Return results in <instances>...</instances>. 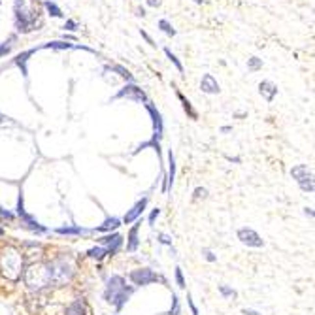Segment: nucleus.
Masks as SVG:
<instances>
[{
  "mask_svg": "<svg viewBox=\"0 0 315 315\" xmlns=\"http://www.w3.org/2000/svg\"><path fill=\"white\" fill-rule=\"evenodd\" d=\"M136 292L134 285H129L127 279L123 276H111L106 279V287H104V300L108 304H111L117 312H121L123 308L127 306V302L131 300Z\"/></svg>",
  "mask_w": 315,
  "mask_h": 315,
  "instance_id": "obj_1",
  "label": "nucleus"
},
{
  "mask_svg": "<svg viewBox=\"0 0 315 315\" xmlns=\"http://www.w3.org/2000/svg\"><path fill=\"white\" fill-rule=\"evenodd\" d=\"M48 276H49V287H59L68 283L74 278V262L66 257H59V259H53L49 261L48 264Z\"/></svg>",
  "mask_w": 315,
  "mask_h": 315,
  "instance_id": "obj_2",
  "label": "nucleus"
},
{
  "mask_svg": "<svg viewBox=\"0 0 315 315\" xmlns=\"http://www.w3.org/2000/svg\"><path fill=\"white\" fill-rule=\"evenodd\" d=\"M13 26L19 34H28L36 26V15L26 6L25 0L13 2Z\"/></svg>",
  "mask_w": 315,
  "mask_h": 315,
  "instance_id": "obj_3",
  "label": "nucleus"
},
{
  "mask_svg": "<svg viewBox=\"0 0 315 315\" xmlns=\"http://www.w3.org/2000/svg\"><path fill=\"white\" fill-rule=\"evenodd\" d=\"M0 270L4 274V278L17 281L21 278L23 272V257L15 247H6L0 255Z\"/></svg>",
  "mask_w": 315,
  "mask_h": 315,
  "instance_id": "obj_4",
  "label": "nucleus"
},
{
  "mask_svg": "<svg viewBox=\"0 0 315 315\" xmlns=\"http://www.w3.org/2000/svg\"><path fill=\"white\" fill-rule=\"evenodd\" d=\"M132 100V102H136V104H146V102H149V98H147L146 91L140 87V85L136 83H127L123 85L121 89L113 95V97L109 98V102H117V100Z\"/></svg>",
  "mask_w": 315,
  "mask_h": 315,
  "instance_id": "obj_5",
  "label": "nucleus"
},
{
  "mask_svg": "<svg viewBox=\"0 0 315 315\" xmlns=\"http://www.w3.org/2000/svg\"><path fill=\"white\" fill-rule=\"evenodd\" d=\"M292 180L298 183V187L302 189L304 193H314L315 191V182H314V170L306 164H296L291 168Z\"/></svg>",
  "mask_w": 315,
  "mask_h": 315,
  "instance_id": "obj_6",
  "label": "nucleus"
},
{
  "mask_svg": "<svg viewBox=\"0 0 315 315\" xmlns=\"http://www.w3.org/2000/svg\"><path fill=\"white\" fill-rule=\"evenodd\" d=\"M129 279L134 283V287H146L151 283H166V279L153 272L151 268H136L129 274Z\"/></svg>",
  "mask_w": 315,
  "mask_h": 315,
  "instance_id": "obj_7",
  "label": "nucleus"
},
{
  "mask_svg": "<svg viewBox=\"0 0 315 315\" xmlns=\"http://www.w3.org/2000/svg\"><path fill=\"white\" fill-rule=\"evenodd\" d=\"M144 106H146L147 113H149V117H151V123H153V136H151V138L160 142L162 136H164V119H162V113L158 111V108L153 102H146Z\"/></svg>",
  "mask_w": 315,
  "mask_h": 315,
  "instance_id": "obj_8",
  "label": "nucleus"
},
{
  "mask_svg": "<svg viewBox=\"0 0 315 315\" xmlns=\"http://www.w3.org/2000/svg\"><path fill=\"white\" fill-rule=\"evenodd\" d=\"M238 240H240L243 245H247V247H255V249L264 247L262 236L257 231H253V229H247V227H243V229L238 231Z\"/></svg>",
  "mask_w": 315,
  "mask_h": 315,
  "instance_id": "obj_9",
  "label": "nucleus"
},
{
  "mask_svg": "<svg viewBox=\"0 0 315 315\" xmlns=\"http://www.w3.org/2000/svg\"><path fill=\"white\" fill-rule=\"evenodd\" d=\"M98 243L102 245V247H106L109 251V255H115L119 249H121L123 245V236L119 232H108V234H104V236H100L98 238Z\"/></svg>",
  "mask_w": 315,
  "mask_h": 315,
  "instance_id": "obj_10",
  "label": "nucleus"
},
{
  "mask_svg": "<svg viewBox=\"0 0 315 315\" xmlns=\"http://www.w3.org/2000/svg\"><path fill=\"white\" fill-rule=\"evenodd\" d=\"M147 202H149V196H144V198H140L136 204H134L127 213H125V217L121 219V223L125 225H131V223H136L138 219L144 215V211H146L147 208Z\"/></svg>",
  "mask_w": 315,
  "mask_h": 315,
  "instance_id": "obj_11",
  "label": "nucleus"
},
{
  "mask_svg": "<svg viewBox=\"0 0 315 315\" xmlns=\"http://www.w3.org/2000/svg\"><path fill=\"white\" fill-rule=\"evenodd\" d=\"M17 217L21 219V223H23V225L26 227V229H28V231L36 232V234H48V232H49L48 227H44V225H42V223H40V221H38L34 215H30V213H28L26 210H25L23 213H19Z\"/></svg>",
  "mask_w": 315,
  "mask_h": 315,
  "instance_id": "obj_12",
  "label": "nucleus"
},
{
  "mask_svg": "<svg viewBox=\"0 0 315 315\" xmlns=\"http://www.w3.org/2000/svg\"><path fill=\"white\" fill-rule=\"evenodd\" d=\"M38 49H42V46H38V48H30V49H26V51H21L19 55H15V59H13V64L15 66H19V70H21V74H23L25 78L28 76V61H30V57L36 53Z\"/></svg>",
  "mask_w": 315,
  "mask_h": 315,
  "instance_id": "obj_13",
  "label": "nucleus"
},
{
  "mask_svg": "<svg viewBox=\"0 0 315 315\" xmlns=\"http://www.w3.org/2000/svg\"><path fill=\"white\" fill-rule=\"evenodd\" d=\"M200 91L206 93V95H219L221 93V85L219 81L213 78V74H204L202 79H200Z\"/></svg>",
  "mask_w": 315,
  "mask_h": 315,
  "instance_id": "obj_14",
  "label": "nucleus"
},
{
  "mask_svg": "<svg viewBox=\"0 0 315 315\" xmlns=\"http://www.w3.org/2000/svg\"><path fill=\"white\" fill-rule=\"evenodd\" d=\"M259 95L264 98L268 104H272L274 98L278 97V85L274 83V81H270V79H262L259 83Z\"/></svg>",
  "mask_w": 315,
  "mask_h": 315,
  "instance_id": "obj_15",
  "label": "nucleus"
},
{
  "mask_svg": "<svg viewBox=\"0 0 315 315\" xmlns=\"http://www.w3.org/2000/svg\"><path fill=\"white\" fill-rule=\"evenodd\" d=\"M55 232L61 234V236H85V234H95L93 229H85V227H79V225L59 227V229H55Z\"/></svg>",
  "mask_w": 315,
  "mask_h": 315,
  "instance_id": "obj_16",
  "label": "nucleus"
},
{
  "mask_svg": "<svg viewBox=\"0 0 315 315\" xmlns=\"http://www.w3.org/2000/svg\"><path fill=\"white\" fill-rule=\"evenodd\" d=\"M140 227H142V219H138L132 225V229L129 231V234H127V251H131V253H134L138 249V245H140V240H138Z\"/></svg>",
  "mask_w": 315,
  "mask_h": 315,
  "instance_id": "obj_17",
  "label": "nucleus"
},
{
  "mask_svg": "<svg viewBox=\"0 0 315 315\" xmlns=\"http://www.w3.org/2000/svg\"><path fill=\"white\" fill-rule=\"evenodd\" d=\"M121 225L123 223L119 217H106L102 225H98V227L93 229V232H95V234H108V232H111V231H117Z\"/></svg>",
  "mask_w": 315,
  "mask_h": 315,
  "instance_id": "obj_18",
  "label": "nucleus"
},
{
  "mask_svg": "<svg viewBox=\"0 0 315 315\" xmlns=\"http://www.w3.org/2000/svg\"><path fill=\"white\" fill-rule=\"evenodd\" d=\"M174 93H176V97H178V100L182 102L183 111H185V113H187V115H189V117H191L193 121H196V119H198V111L194 109V106L191 104V100L185 97V95H183V93L180 91V89H178V87H174Z\"/></svg>",
  "mask_w": 315,
  "mask_h": 315,
  "instance_id": "obj_19",
  "label": "nucleus"
},
{
  "mask_svg": "<svg viewBox=\"0 0 315 315\" xmlns=\"http://www.w3.org/2000/svg\"><path fill=\"white\" fill-rule=\"evenodd\" d=\"M174 182H176V157L172 153V149L168 151V172L164 174V185H166V193L174 187Z\"/></svg>",
  "mask_w": 315,
  "mask_h": 315,
  "instance_id": "obj_20",
  "label": "nucleus"
},
{
  "mask_svg": "<svg viewBox=\"0 0 315 315\" xmlns=\"http://www.w3.org/2000/svg\"><path fill=\"white\" fill-rule=\"evenodd\" d=\"M87 314H89V310H87V304H85L83 298L74 300V302L68 304L66 310H64V315H87Z\"/></svg>",
  "mask_w": 315,
  "mask_h": 315,
  "instance_id": "obj_21",
  "label": "nucleus"
},
{
  "mask_svg": "<svg viewBox=\"0 0 315 315\" xmlns=\"http://www.w3.org/2000/svg\"><path fill=\"white\" fill-rule=\"evenodd\" d=\"M108 68L111 70V72H115L121 79H125L127 83H134V76L131 74V70L129 68H125L123 64H117V62H111V64H108Z\"/></svg>",
  "mask_w": 315,
  "mask_h": 315,
  "instance_id": "obj_22",
  "label": "nucleus"
},
{
  "mask_svg": "<svg viewBox=\"0 0 315 315\" xmlns=\"http://www.w3.org/2000/svg\"><path fill=\"white\" fill-rule=\"evenodd\" d=\"M42 49H55V51H68V49H74V44H70L68 40H55V42H48V44H42Z\"/></svg>",
  "mask_w": 315,
  "mask_h": 315,
  "instance_id": "obj_23",
  "label": "nucleus"
},
{
  "mask_svg": "<svg viewBox=\"0 0 315 315\" xmlns=\"http://www.w3.org/2000/svg\"><path fill=\"white\" fill-rule=\"evenodd\" d=\"M44 8H46V12H48L51 17H64L61 6H59L57 2H53V0H46V2H44Z\"/></svg>",
  "mask_w": 315,
  "mask_h": 315,
  "instance_id": "obj_24",
  "label": "nucleus"
},
{
  "mask_svg": "<svg viewBox=\"0 0 315 315\" xmlns=\"http://www.w3.org/2000/svg\"><path fill=\"white\" fill-rule=\"evenodd\" d=\"M109 251L106 247H102V245H97V247H91L89 251H87V257L89 259H95V261H102L104 257H108Z\"/></svg>",
  "mask_w": 315,
  "mask_h": 315,
  "instance_id": "obj_25",
  "label": "nucleus"
},
{
  "mask_svg": "<svg viewBox=\"0 0 315 315\" xmlns=\"http://www.w3.org/2000/svg\"><path fill=\"white\" fill-rule=\"evenodd\" d=\"M162 51H164V55L168 57V61L172 62V64H174L176 68H178V72H180V74L183 76V72H185V70H183V64H182V61L178 59V55H176V53H174V51H172L170 48H164Z\"/></svg>",
  "mask_w": 315,
  "mask_h": 315,
  "instance_id": "obj_26",
  "label": "nucleus"
},
{
  "mask_svg": "<svg viewBox=\"0 0 315 315\" xmlns=\"http://www.w3.org/2000/svg\"><path fill=\"white\" fill-rule=\"evenodd\" d=\"M219 294H221L225 300H236V298H238V291L229 287V285H219Z\"/></svg>",
  "mask_w": 315,
  "mask_h": 315,
  "instance_id": "obj_27",
  "label": "nucleus"
},
{
  "mask_svg": "<svg viewBox=\"0 0 315 315\" xmlns=\"http://www.w3.org/2000/svg\"><path fill=\"white\" fill-rule=\"evenodd\" d=\"M262 66H264V62L262 59H259V57H249L247 59V72H259V70H262Z\"/></svg>",
  "mask_w": 315,
  "mask_h": 315,
  "instance_id": "obj_28",
  "label": "nucleus"
},
{
  "mask_svg": "<svg viewBox=\"0 0 315 315\" xmlns=\"http://www.w3.org/2000/svg\"><path fill=\"white\" fill-rule=\"evenodd\" d=\"M158 28L166 34V36H170V38H174L178 32H176V28L172 26V23H170L168 19H158Z\"/></svg>",
  "mask_w": 315,
  "mask_h": 315,
  "instance_id": "obj_29",
  "label": "nucleus"
},
{
  "mask_svg": "<svg viewBox=\"0 0 315 315\" xmlns=\"http://www.w3.org/2000/svg\"><path fill=\"white\" fill-rule=\"evenodd\" d=\"M13 42H15V36H10L6 42L0 44V59H4L6 55H10L13 49Z\"/></svg>",
  "mask_w": 315,
  "mask_h": 315,
  "instance_id": "obj_30",
  "label": "nucleus"
},
{
  "mask_svg": "<svg viewBox=\"0 0 315 315\" xmlns=\"http://www.w3.org/2000/svg\"><path fill=\"white\" fill-rule=\"evenodd\" d=\"M166 315H182V306H180V298H178L176 292L172 294V308H170V312Z\"/></svg>",
  "mask_w": 315,
  "mask_h": 315,
  "instance_id": "obj_31",
  "label": "nucleus"
},
{
  "mask_svg": "<svg viewBox=\"0 0 315 315\" xmlns=\"http://www.w3.org/2000/svg\"><path fill=\"white\" fill-rule=\"evenodd\" d=\"M176 281H178V287H180V289H185V287H187L185 278H183V270L180 266H176Z\"/></svg>",
  "mask_w": 315,
  "mask_h": 315,
  "instance_id": "obj_32",
  "label": "nucleus"
},
{
  "mask_svg": "<svg viewBox=\"0 0 315 315\" xmlns=\"http://www.w3.org/2000/svg\"><path fill=\"white\" fill-rule=\"evenodd\" d=\"M158 243H162V245H168V247H172V236L170 234H166V232H158Z\"/></svg>",
  "mask_w": 315,
  "mask_h": 315,
  "instance_id": "obj_33",
  "label": "nucleus"
},
{
  "mask_svg": "<svg viewBox=\"0 0 315 315\" xmlns=\"http://www.w3.org/2000/svg\"><path fill=\"white\" fill-rule=\"evenodd\" d=\"M194 200H200V198H208V189L206 187H196L193 193Z\"/></svg>",
  "mask_w": 315,
  "mask_h": 315,
  "instance_id": "obj_34",
  "label": "nucleus"
},
{
  "mask_svg": "<svg viewBox=\"0 0 315 315\" xmlns=\"http://www.w3.org/2000/svg\"><path fill=\"white\" fill-rule=\"evenodd\" d=\"M158 215H160V208H153V210H151V213H149V217H147L149 227H153V225H155V221L158 219Z\"/></svg>",
  "mask_w": 315,
  "mask_h": 315,
  "instance_id": "obj_35",
  "label": "nucleus"
},
{
  "mask_svg": "<svg viewBox=\"0 0 315 315\" xmlns=\"http://www.w3.org/2000/svg\"><path fill=\"white\" fill-rule=\"evenodd\" d=\"M62 28H64V30H70V32H76V30H78V21H74V19H66Z\"/></svg>",
  "mask_w": 315,
  "mask_h": 315,
  "instance_id": "obj_36",
  "label": "nucleus"
},
{
  "mask_svg": "<svg viewBox=\"0 0 315 315\" xmlns=\"http://www.w3.org/2000/svg\"><path fill=\"white\" fill-rule=\"evenodd\" d=\"M202 255H204V259H206L208 262H215L217 261V255L213 253L211 249H202Z\"/></svg>",
  "mask_w": 315,
  "mask_h": 315,
  "instance_id": "obj_37",
  "label": "nucleus"
},
{
  "mask_svg": "<svg viewBox=\"0 0 315 315\" xmlns=\"http://www.w3.org/2000/svg\"><path fill=\"white\" fill-rule=\"evenodd\" d=\"M140 36L144 38V40H146L147 44H149V46H151V48H157V44H155V40H153V38L149 36V34H147L146 30H144V28H140Z\"/></svg>",
  "mask_w": 315,
  "mask_h": 315,
  "instance_id": "obj_38",
  "label": "nucleus"
},
{
  "mask_svg": "<svg viewBox=\"0 0 315 315\" xmlns=\"http://www.w3.org/2000/svg\"><path fill=\"white\" fill-rule=\"evenodd\" d=\"M0 219L13 221V219H15V213H12V211H8V210H2V208H0Z\"/></svg>",
  "mask_w": 315,
  "mask_h": 315,
  "instance_id": "obj_39",
  "label": "nucleus"
},
{
  "mask_svg": "<svg viewBox=\"0 0 315 315\" xmlns=\"http://www.w3.org/2000/svg\"><path fill=\"white\" fill-rule=\"evenodd\" d=\"M242 314L243 315H262L261 312H257V310H251V308H243Z\"/></svg>",
  "mask_w": 315,
  "mask_h": 315,
  "instance_id": "obj_40",
  "label": "nucleus"
},
{
  "mask_svg": "<svg viewBox=\"0 0 315 315\" xmlns=\"http://www.w3.org/2000/svg\"><path fill=\"white\" fill-rule=\"evenodd\" d=\"M146 4L149 6V8H158L162 2H160V0H146Z\"/></svg>",
  "mask_w": 315,
  "mask_h": 315,
  "instance_id": "obj_41",
  "label": "nucleus"
},
{
  "mask_svg": "<svg viewBox=\"0 0 315 315\" xmlns=\"http://www.w3.org/2000/svg\"><path fill=\"white\" fill-rule=\"evenodd\" d=\"M136 15H138V17H146V8H142V6L136 8Z\"/></svg>",
  "mask_w": 315,
  "mask_h": 315,
  "instance_id": "obj_42",
  "label": "nucleus"
},
{
  "mask_svg": "<svg viewBox=\"0 0 315 315\" xmlns=\"http://www.w3.org/2000/svg\"><path fill=\"white\" fill-rule=\"evenodd\" d=\"M219 132H221V134L232 132V127H229V125H227V127H221V129H219Z\"/></svg>",
  "mask_w": 315,
  "mask_h": 315,
  "instance_id": "obj_43",
  "label": "nucleus"
},
{
  "mask_svg": "<svg viewBox=\"0 0 315 315\" xmlns=\"http://www.w3.org/2000/svg\"><path fill=\"white\" fill-rule=\"evenodd\" d=\"M304 213L310 215V217H314V210H312V208H304Z\"/></svg>",
  "mask_w": 315,
  "mask_h": 315,
  "instance_id": "obj_44",
  "label": "nucleus"
},
{
  "mask_svg": "<svg viewBox=\"0 0 315 315\" xmlns=\"http://www.w3.org/2000/svg\"><path fill=\"white\" fill-rule=\"evenodd\" d=\"M227 158H229L231 162H240V158H238V157H227Z\"/></svg>",
  "mask_w": 315,
  "mask_h": 315,
  "instance_id": "obj_45",
  "label": "nucleus"
},
{
  "mask_svg": "<svg viewBox=\"0 0 315 315\" xmlns=\"http://www.w3.org/2000/svg\"><path fill=\"white\" fill-rule=\"evenodd\" d=\"M194 4H204V2H206V0H193Z\"/></svg>",
  "mask_w": 315,
  "mask_h": 315,
  "instance_id": "obj_46",
  "label": "nucleus"
},
{
  "mask_svg": "<svg viewBox=\"0 0 315 315\" xmlns=\"http://www.w3.org/2000/svg\"><path fill=\"white\" fill-rule=\"evenodd\" d=\"M4 234H6V231H4V229H2V227H0V238H2V236H4Z\"/></svg>",
  "mask_w": 315,
  "mask_h": 315,
  "instance_id": "obj_47",
  "label": "nucleus"
},
{
  "mask_svg": "<svg viewBox=\"0 0 315 315\" xmlns=\"http://www.w3.org/2000/svg\"><path fill=\"white\" fill-rule=\"evenodd\" d=\"M0 121H2V115H0Z\"/></svg>",
  "mask_w": 315,
  "mask_h": 315,
  "instance_id": "obj_48",
  "label": "nucleus"
}]
</instances>
